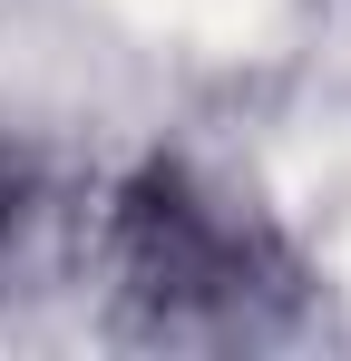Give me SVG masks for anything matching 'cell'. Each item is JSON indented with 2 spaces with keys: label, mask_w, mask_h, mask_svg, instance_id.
<instances>
[{
  "label": "cell",
  "mask_w": 351,
  "mask_h": 361,
  "mask_svg": "<svg viewBox=\"0 0 351 361\" xmlns=\"http://www.w3.org/2000/svg\"><path fill=\"white\" fill-rule=\"evenodd\" d=\"M30 225H39V166L0 137V274H10V254L30 244Z\"/></svg>",
  "instance_id": "7a4b0ae2"
},
{
  "label": "cell",
  "mask_w": 351,
  "mask_h": 361,
  "mask_svg": "<svg viewBox=\"0 0 351 361\" xmlns=\"http://www.w3.org/2000/svg\"><path fill=\"white\" fill-rule=\"evenodd\" d=\"M117 312L156 342H264L302 312L292 244L185 166H137L108 195Z\"/></svg>",
  "instance_id": "6da1fadb"
}]
</instances>
